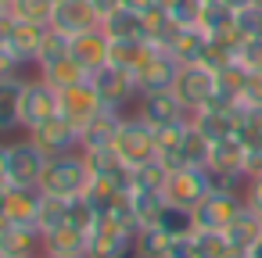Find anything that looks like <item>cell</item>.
I'll use <instances>...</instances> for the list:
<instances>
[{
    "instance_id": "cell-1",
    "label": "cell",
    "mask_w": 262,
    "mask_h": 258,
    "mask_svg": "<svg viewBox=\"0 0 262 258\" xmlns=\"http://www.w3.org/2000/svg\"><path fill=\"white\" fill-rule=\"evenodd\" d=\"M94 183V172L83 158V151H72V154H58L47 161L43 176H40V194H51V197H65V201H76V197H86Z\"/></svg>"
},
{
    "instance_id": "cell-3",
    "label": "cell",
    "mask_w": 262,
    "mask_h": 258,
    "mask_svg": "<svg viewBox=\"0 0 262 258\" xmlns=\"http://www.w3.org/2000/svg\"><path fill=\"white\" fill-rule=\"evenodd\" d=\"M241 212H244V194H237V190H208L205 201L194 208V222H198V229L223 233Z\"/></svg>"
},
{
    "instance_id": "cell-48",
    "label": "cell",
    "mask_w": 262,
    "mask_h": 258,
    "mask_svg": "<svg viewBox=\"0 0 262 258\" xmlns=\"http://www.w3.org/2000/svg\"><path fill=\"white\" fill-rule=\"evenodd\" d=\"M155 4H158V0H122V8H133V11H140V15H144L147 8H155Z\"/></svg>"
},
{
    "instance_id": "cell-57",
    "label": "cell",
    "mask_w": 262,
    "mask_h": 258,
    "mask_svg": "<svg viewBox=\"0 0 262 258\" xmlns=\"http://www.w3.org/2000/svg\"><path fill=\"white\" fill-rule=\"evenodd\" d=\"M244 258H251V254H244Z\"/></svg>"
},
{
    "instance_id": "cell-6",
    "label": "cell",
    "mask_w": 262,
    "mask_h": 258,
    "mask_svg": "<svg viewBox=\"0 0 262 258\" xmlns=\"http://www.w3.org/2000/svg\"><path fill=\"white\" fill-rule=\"evenodd\" d=\"M47 154L26 136L18 144H11V165H8V186H26V190H36L40 186V176L47 169Z\"/></svg>"
},
{
    "instance_id": "cell-23",
    "label": "cell",
    "mask_w": 262,
    "mask_h": 258,
    "mask_svg": "<svg viewBox=\"0 0 262 258\" xmlns=\"http://www.w3.org/2000/svg\"><path fill=\"white\" fill-rule=\"evenodd\" d=\"M155 51H158V43H151V40H112L108 65L126 68V72H137V68L155 54Z\"/></svg>"
},
{
    "instance_id": "cell-36",
    "label": "cell",
    "mask_w": 262,
    "mask_h": 258,
    "mask_svg": "<svg viewBox=\"0 0 262 258\" xmlns=\"http://www.w3.org/2000/svg\"><path fill=\"white\" fill-rule=\"evenodd\" d=\"M69 51H72V40H69L65 33H58V29H47V40H43V47H40L36 68H43V65H54V61L69 58Z\"/></svg>"
},
{
    "instance_id": "cell-4",
    "label": "cell",
    "mask_w": 262,
    "mask_h": 258,
    "mask_svg": "<svg viewBox=\"0 0 262 258\" xmlns=\"http://www.w3.org/2000/svg\"><path fill=\"white\" fill-rule=\"evenodd\" d=\"M172 93H176L180 104L194 115V111H201V108L215 97V72L205 68V65H180L176 83H172Z\"/></svg>"
},
{
    "instance_id": "cell-10",
    "label": "cell",
    "mask_w": 262,
    "mask_h": 258,
    "mask_svg": "<svg viewBox=\"0 0 262 258\" xmlns=\"http://www.w3.org/2000/svg\"><path fill=\"white\" fill-rule=\"evenodd\" d=\"M58 115V90L51 83H43L40 76L36 79H26V90H22V129H36L40 122L54 119Z\"/></svg>"
},
{
    "instance_id": "cell-29",
    "label": "cell",
    "mask_w": 262,
    "mask_h": 258,
    "mask_svg": "<svg viewBox=\"0 0 262 258\" xmlns=\"http://www.w3.org/2000/svg\"><path fill=\"white\" fill-rule=\"evenodd\" d=\"M65 222H69V201H65V197L43 194V197H40V212H36V229L47 237V233L61 229Z\"/></svg>"
},
{
    "instance_id": "cell-40",
    "label": "cell",
    "mask_w": 262,
    "mask_h": 258,
    "mask_svg": "<svg viewBox=\"0 0 262 258\" xmlns=\"http://www.w3.org/2000/svg\"><path fill=\"white\" fill-rule=\"evenodd\" d=\"M233 26H237V33H241V40H251V36H262V8H244V11H237V18H233Z\"/></svg>"
},
{
    "instance_id": "cell-44",
    "label": "cell",
    "mask_w": 262,
    "mask_h": 258,
    "mask_svg": "<svg viewBox=\"0 0 262 258\" xmlns=\"http://www.w3.org/2000/svg\"><path fill=\"white\" fill-rule=\"evenodd\" d=\"M11 33H15V15L11 11H0V51H8Z\"/></svg>"
},
{
    "instance_id": "cell-51",
    "label": "cell",
    "mask_w": 262,
    "mask_h": 258,
    "mask_svg": "<svg viewBox=\"0 0 262 258\" xmlns=\"http://www.w3.org/2000/svg\"><path fill=\"white\" fill-rule=\"evenodd\" d=\"M251 258H262V240H258V244L251 247Z\"/></svg>"
},
{
    "instance_id": "cell-31",
    "label": "cell",
    "mask_w": 262,
    "mask_h": 258,
    "mask_svg": "<svg viewBox=\"0 0 262 258\" xmlns=\"http://www.w3.org/2000/svg\"><path fill=\"white\" fill-rule=\"evenodd\" d=\"M233 18H237V11H230L226 4H219V0H205V11H201V33H208V36H223V33H230L233 29Z\"/></svg>"
},
{
    "instance_id": "cell-55",
    "label": "cell",
    "mask_w": 262,
    "mask_h": 258,
    "mask_svg": "<svg viewBox=\"0 0 262 258\" xmlns=\"http://www.w3.org/2000/svg\"><path fill=\"white\" fill-rule=\"evenodd\" d=\"M158 4H162V8H165V11H169V8H172V4H176V0H158Z\"/></svg>"
},
{
    "instance_id": "cell-5",
    "label": "cell",
    "mask_w": 262,
    "mask_h": 258,
    "mask_svg": "<svg viewBox=\"0 0 262 258\" xmlns=\"http://www.w3.org/2000/svg\"><path fill=\"white\" fill-rule=\"evenodd\" d=\"M108 104L101 101V93H97V86H94V79H83V83H76V86H69V90H58V115H65L72 126H86L97 111H104Z\"/></svg>"
},
{
    "instance_id": "cell-30",
    "label": "cell",
    "mask_w": 262,
    "mask_h": 258,
    "mask_svg": "<svg viewBox=\"0 0 262 258\" xmlns=\"http://www.w3.org/2000/svg\"><path fill=\"white\" fill-rule=\"evenodd\" d=\"M190 244H194V258H237L233 247H230V240H226V233L198 229L190 237Z\"/></svg>"
},
{
    "instance_id": "cell-26",
    "label": "cell",
    "mask_w": 262,
    "mask_h": 258,
    "mask_svg": "<svg viewBox=\"0 0 262 258\" xmlns=\"http://www.w3.org/2000/svg\"><path fill=\"white\" fill-rule=\"evenodd\" d=\"M101 33H104L108 40H144L140 11H133V8H119V11H112V15L101 22Z\"/></svg>"
},
{
    "instance_id": "cell-56",
    "label": "cell",
    "mask_w": 262,
    "mask_h": 258,
    "mask_svg": "<svg viewBox=\"0 0 262 258\" xmlns=\"http://www.w3.org/2000/svg\"><path fill=\"white\" fill-rule=\"evenodd\" d=\"M251 4H255V8H262V0H251Z\"/></svg>"
},
{
    "instance_id": "cell-49",
    "label": "cell",
    "mask_w": 262,
    "mask_h": 258,
    "mask_svg": "<svg viewBox=\"0 0 262 258\" xmlns=\"http://www.w3.org/2000/svg\"><path fill=\"white\" fill-rule=\"evenodd\" d=\"M219 4H226L230 11H244V8H251V0H219Z\"/></svg>"
},
{
    "instance_id": "cell-52",
    "label": "cell",
    "mask_w": 262,
    "mask_h": 258,
    "mask_svg": "<svg viewBox=\"0 0 262 258\" xmlns=\"http://www.w3.org/2000/svg\"><path fill=\"white\" fill-rule=\"evenodd\" d=\"M119 258H144V254H140V251L133 247V251H126V254H119Z\"/></svg>"
},
{
    "instance_id": "cell-14",
    "label": "cell",
    "mask_w": 262,
    "mask_h": 258,
    "mask_svg": "<svg viewBox=\"0 0 262 258\" xmlns=\"http://www.w3.org/2000/svg\"><path fill=\"white\" fill-rule=\"evenodd\" d=\"M133 244H137V240H133L126 229H119L115 222L101 219V222L94 226V233L86 237V258H119V254L133 251Z\"/></svg>"
},
{
    "instance_id": "cell-39",
    "label": "cell",
    "mask_w": 262,
    "mask_h": 258,
    "mask_svg": "<svg viewBox=\"0 0 262 258\" xmlns=\"http://www.w3.org/2000/svg\"><path fill=\"white\" fill-rule=\"evenodd\" d=\"M101 222V215H97V208L86 201V197H76V201H69V226H76L79 233H94V226Z\"/></svg>"
},
{
    "instance_id": "cell-38",
    "label": "cell",
    "mask_w": 262,
    "mask_h": 258,
    "mask_svg": "<svg viewBox=\"0 0 262 258\" xmlns=\"http://www.w3.org/2000/svg\"><path fill=\"white\" fill-rule=\"evenodd\" d=\"M201 11H205V0H176L169 8V18L176 29H198L201 26Z\"/></svg>"
},
{
    "instance_id": "cell-42",
    "label": "cell",
    "mask_w": 262,
    "mask_h": 258,
    "mask_svg": "<svg viewBox=\"0 0 262 258\" xmlns=\"http://www.w3.org/2000/svg\"><path fill=\"white\" fill-rule=\"evenodd\" d=\"M241 104L262 108V72H248V83H244V97H241Z\"/></svg>"
},
{
    "instance_id": "cell-54",
    "label": "cell",
    "mask_w": 262,
    "mask_h": 258,
    "mask_svg": "<svg viewBox=\"0 0 262 258\" xmlns=\"http://www.w3.org/2000/svg\"><path fill=\"white\" fill-rule=\"evenodd\" d=\"M47 258H86V254H47Z\"/></svg>"
},
{
    "instance_id": "cell-46",
    "label": "cell",
    "mask_w": 262,
    "mask_h": 258,
    "mask_svg": "<svg viewBox=\"0 0 262 258\" xmlns=\"http://www.w3.org/2000/svg\"><path fill=\"white\" fill-rule=\"evenodd\" d=\"M165 258H194V244H190V237H187V240H172L169 251H165Z\"/></svg>"
},
{
    "instance_id": "cell-7",
    "label": "cell",
    "mask_w": 262,
    "mask_h": 258,
    "mask_svg": "<svg viewBox=\"0 0 262 258\" xmlns=\"http://www.w3.org/2000/svg\"><path fill=\"white\" fill-rule=\"evenodd\" d=\"M212 190V183H208V172L205 169H198V165H187V169H176V172H169V179H165V201L169 204H180V208H198L201 201H205V194Z\"/></svg>"
},
{
    "instance_id": "cell-19",
    "label": "cell",
    "mask_w": 262,
    "mask_h": 258,
    "mask_svg": "<svg viewBox=\"0 0 262 258\" xmlns=\"http://www.w3.org/2000/svg\"><path fill=\"white\" fill-rule=\"evenodd\" d=\"M43 254V233L36 226H11L0 233V258H40Z\"/></svg>"
},
{
    "instance_id": "cell-8",
    "label": "cell",
    "mask_w": 262,
    "mask_h": 258,
    "mask_svg": "<svg viewBox=\"0 0 262 258\" xmlns=\"http://www.w3.org/2000/svg\"><path fill=\"white\" fill-rule=\"evenodd\" d=\"M29 140H33L47 158L72 154V151H79V126H72L65 115H54V119L40 122L36 129H29Z\"/></svg>"
},
{
    "instance_id": "cell-22",
    "label": "cell",
    "mask_w": 262,
    "mask_h": 258,
    "mask_svg": "<svg viewBox=\"0 0 262 258\" xmlns=\"http://www.w3.org/2000/svg\"><path fill=\"white\" fill-rule=\"evenodd\" d=\"M40 190H26V186H8L4 197V215L15 226H36V212H40Z\"/></svg>"
},
{
    "instance_id": "cell-24",
    "label": "cell",
    "mask_w": 262,
    "mask_h": 258,
    "mask_svg": "<svg viewBox=\"0 0 262 258\" xmlns=\"http://www.w3.org/2000/svg\"><path fill=\"white\" fill-rule=\"evenodd\" d=\"M165 51L180 65H201V58L208 51V33H201V29H176V36L169 40Z\"/></svg>"
},
{
    "instance_id": "cell-37",
    "label": "cell",
    "mask_w": 262,
    "mask_h": 258,
    "mask_svg": "<svg viewBox=\"0 0 262 258\" xmlns=\"http://www.w3.org/2000/svg\"><path fill=\"white\" fill-rule=\"evenodd\" d=\"M169 244H172V240H169L158 226H144V229L137 233V244H133V247H137L144 258H165Z\"/></svg>"
},
{
    "instance_id": "cell-20",
    "label": "cell",
    "mask_w": 262,
    "mask_h": 258,
    "mask_svg": "<svg viewBox=\"0 0 262 258\" xmlns=\"http://www.w3.org/2000/svg\"><path fill=\"white\" fill-rule=\"evenodd\" d=\"M22 90H26L22 76L0 79V133L22 129Z\"/></svg>"
},
{
    "instance_id": "cell-34",
    "label": "cell",
    "mask_w": 262,
    "mask_h": 258,
    "mask_svg": "<svg viewBox=\"0 0 262 258\" xmlns=\"http://www.w3.org/2000/svg\"><path fill=\"white\" fill-rule=\"evenodd\" d=\"M165 179H169V169L155 158V161H147V165H140V169H133V190H165Z\"/></svg>"
},
{
    "instance_id": "cell-50",
    "label": "cell",
    "mask_w": 262,
    "mask_h": 258,
    "mask_svg": "<svg viewBox=\"0 0 262 258\" xmlns=\"http://www.w3.org/2000/svg\"><path fill=\"white\" fill-rule=\"evenodd\" d=\"M15 8V0H0V11H11Z\"/></svg>"
},
{
    "instance_id": "cell-45",
    "label": "cell",
    "mask_w": 262,
    "mask_h": 258,
    "mask_svg": "<svg viewBox=\"0 0 262 258\" xmlns=\"http://www.w3.org/2000/svg\"><path fill=\"white\" fill-rule=\"evenodd\" d=\"M90 8H94L97 22H104L112 11H119V8H122V0H90Z\"/></svg>"
},
{
    "instance_id": "cell-43",
    "label": "cell",
    "mask_w": 262,
    "mask_h": 258,
    "mask_svg": "<svg viewBox=\"0 0 262 258\" xmlns=\"http://www.w3.org/2000/svg\"><path fill=\"white\" fill-rule=\"evenodd\" d=\"M244 204L251 212H262V176H251L244 183Z\"/></svg>"
},
{
    "instance_id": "cell-28",
    "label": "cell",
    "mask_w": 262,
    "mask_h": 258,
    "mask_svg": "<svg viewBox=\"0 0 262 258\" xmlns=\"http://www.w3.org/2000/svg\"><path fill=\"white\" fill-rule=\"evenodd\" d=\"M43 254H86V233L65 222L61 229L43 237Z\"/></svg>"
},
{
    "instance_id": "cell-12",
    "label": "cell",
    "mask_w": 262,
    "mask_h": 258,
    "mask_svg": "<svg viewBox=\"0 0 262 258\" xmlns=\"http://www.w3.org/2000/svg\"><path fill=\"white\" fill-rule=\"evenodd\" d=\"M176 72H180V61L165 51V47H158L133 76H137V86H140V97L144 93H162V90H172V83H176Z\"/></svg>"
},
{
    "instance_id": "cell-16",
    "label": "cell",
    "mask_w": 262,
    "mask_h": 258,
    "mask_svg": "<svg viewBox=\"0 0 262 258\" xmlns=\"http://www.w3.org/2000/svg\"><path fill=\"white\" fill-rule=\"evenodd\" d=\"M108 51H112V40L101 33V26L97 29H90V33H79V36H72V58L94 76V72H101L104 65H108Z\"/></svg>"
},
{
    "instance_id": "cell-21",
    "label": "cell",
    "mask_w": 262,
    "mask_h": 258,
    "mask_svg": "<svg viewBox=\"0 0 262 258\" xmlns=\"http://www.w3.org/2000/svg\"><path fill=\"white\" fill-rule=\"evenodd\" d=\"M47 29L51 26H36V22H18L15 18V33H11V43H8V51L26 65V61H36L40 58V47H43V40H47Z\"/></svg>"
},
{
    "instance_id": "cell-53",
    "label": "cell",
    "mask_w": 262,
    "mask_h": 258,
    "mask_svg": "<svg viewBox=\"0 0 262 258\" xmlns=\"http://www.w3.org/2000/svg\"><path fill=\"white\" fill-rule=\"evenodd\" d=\"M4 197H8V186H0V212H4Z\"/></svg>"
},
{
    "instance_id": "cell-9",
    "label": "cell",
    "mask_w": 262,
    "mask_h": 258,
    "mask_svg": "<svg viewBox=\"0 0 262 258\" xmlns=\"http://www.w3.org/2000/svg\"><path fill=\"white\" fill-rule=\"evenodd\" d=\"M90 79H94V86H97L101 101H104L108 108H115V111H122L129 101H137V97H140L137 76H133V72H126V68L104 65V68H101V72H94Z\"/></svg>"
},
{
    "instance_id": "cell-17",
    "label": "cell",
    "mask_w": 262,
    "mask_h": 258,
    "mask_svg": "<svg viewBox=\"0 0 262 258\" xmlns=\"http://www.w3.org/2000/svg\"><path fill=\"white\" fill-rule=\"evenodd\" d=\"M122 111H115V108H104V111H97L83 129H79V151H101V147H112V140H115V133H119V126H122Z\"/></svg>"
},
{
    "instance_id": "cell-58",
    "label": "cell",
    "mask_w": 262,
    "mask_h": 258,
    "mask_svg": "<svg viewBox=\"0 0 262 258\" xmlns=\"http://www.w3.org/2000/svg\"><path fill=\"white\" fill-rule=\"evenodd\" d=\"M40 258H47V254H40Z\"/></svg>"
},
{
    "instance_id": "cell-41",
    "label": "cell",
    "mask_w": 262,
    "mask_h": 258,
    "mask_svg": "<svg viewBox=\"0 0 262 258\" xmlns=\"http://www.w3.org/2000/svg\"><path fill=\"white\" fill-rule=\"evenodd\" d=\"M237 61H241L248 72H262V36H251V40H244V43H241V54H237Z\"/></svg>"
},
{
    "instance_id": "cell-33",
    "label": "cell",
    "mask_w": 262,
    "mask_h": 258,
    "mask_svg": "<svg viewBox=\"0 0 262 258\" xmlns=\"http://www.w3.org/2000/svg\"><path fill=\"white\" fill-rule=\"evenodd\" d=\"M129 201H133L140 226H155L158 212L165 208V194H158V190H129Z\"/></svg>"
},
{
    "instance_id": "cell-13",
    "label": "cell",
    "mask_w": 262,
    "mask_h": 258,
    "mask_svg": "<svg viewBox=\"0 0 262 258\" xmlns=\"http://www.w3.org/2000/svg\"><path fill=\"white\" fill-rule=\"evenodd\" d=\"M137 115H140L147 126H155V129H162V126H176V122H187V119H190V111L180 104V97H176L172 90L144 93V97H140Z\"/></svg>"
},
{
    "instance_id": "cell-35",
    "label": "cell",
    "mask_w": 262,
    "mask_h": 258,
    "mask_svg": "<svg viewBox=\"0 0 262 258\" xmlns=\"http://www.w3.org/2000/svg\"><path fill=\"white\" fill-rule=\"evenodd\" d=\"M11 15H15L18 22H36V26H51L54 4H51V0H15Z\"/></svg>"
},
{
    "instance_id": "cell-18",
    "label": "cell",
    "mask_w": 262,
    "mask_h": 258,
    "mask_svg": "<svg viewBox=\"0 0 262 258\" xmlns=\"http://www.w3.org/2000/svg\"><path fill=\"white\" fill-rule=\"evenodd\" d=\"M226 233V240H230V247H233V254L237 258H244V254H251V247L262 240V215L258 212H251L248 204H244V212L223 229Z\"/></svg>"
},
{
    "instance_id": "cell-32",
    "label": "cell",
    "mask_w": 262,
    "mask_h": 258,
    "mask_svg": "<svg viewBox=\"0 0 262 258\" xmlns=\"http://www.w3.org/2000/svg\"><path fill=\"white\" fill-rule=\"evenodd\" d=\"M237 140H241L244 147H262V108L241 104V115H237Z\"/></svg>"
},
{
    "instance_id": "cell-47",
    "label": "cell",
    "mask_w": 262,
    "mask_h": 258,
    "mask_svg": "<svg viewBox=\"0 0 262 258\" xmlns=\"http://www.w3.org/2000/svg\"><path fill=\"white\" fill-rule=\"evenodd\" d=\"M8 165H11V144H0V186H8Z\"/></svg>"
},
{
    "instance_id": "cell-2",
    "label": "cell",
    "mask_w": 262,
    "mask_h": 258,
    "mask_svg": "<svg viewBox=\"0 0 262 258\" xmlns=\"http://www.w3.org/2000/svg\"><path fill=\"white\" fill-rule=\"evenodd\" d=\"M112 151H115L119 161L129 165V169H140V165L155 161V158H158V136H155V126H147L140 115L122 119V126H119V133H115V140H112Z\"/></svg>"
},
{
    "instance_id": "cell-59",
    "label": "cell",
    "mask_w": 262,
    "mask_h": 258,
    "mask_svg": "<svg viewBox=\"0 0 262 258\" xmlns=\"http://www.w3.org/2000/svg\"><path fill=\"white\" fill-rule=\"evenodd\" d=\"M258 215H262V212H258Z\"/></svg>"
},
{
    "instance_id": "cell-25",
    "label": "cell",
    "mask_w": 262,
    "mask_h": 258,
    "mask_svg": "<svg viewBox=\"0 0 262 258\" xmlns=\"http://www.w3.org/2000/svg\"><path fill=\"white\" fill-rule=\"evenodd\" d=\"M155 226H158L169 240H187V237H194V233H198L194 212H190V208H180V204H169V201H165V208L158 212Z\"/></svg>"
},
{
    "instance_id": "cell-11",
    "label": "cell",
    "mask_w": 262,
    "mask_h": 258,
    "mask_svg": "<svg viewBox=\"0 0 262 258\" xmlns=\"http://www.w3.org/2000/svg\"><path fill=\"white\" fill-rule=\"evenodd\" d=\"M237 115H241V104H219V101H208L201 111L190 115V126L208 136L212 144L215 140H226V136H237Z\"/></svg>"
},
{
    "instance_id": "cell-15",
    "label": "cell",
    "mask_w": 262,
    "mask_h": 258,
    "mask_svg": "<svg viewBox=\"0 0 262 258\" xmlns=\"http://www.w3.org/2000/svg\"><path fill=\"white\" fill-rule=\"evenodd\" d=\"M97 26H101V22H97L94 8H90V0H65V4H58L54 15H51V29L65 33L69 40L79 36V33H90V29H97Z\"/></svg>"
},
{
    "instance_id": "cell-27",
    "label": "cell",
    "mask_w": 262,
    "mask_h": 258,
    "mask_svg": "<svg viewBox=\"0 0 262 258\" xmlns=\"http://www.w3.org/2000/svg\"><path fill=\"white\" fill-rule=\"evenodd\" d=\"M40 79L43 83H51L54 90H69V86H76V83H83V79H90V72L69 54V58H61V61H54V65H43L40 68Z\"/></svg>"
}]
</instances>
